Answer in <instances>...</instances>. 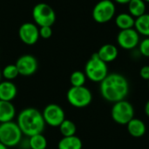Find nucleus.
Listing matches in <instances>:
<instances>
[{
  "instance_id": "6e6552de",
  "label": "nucleus",
  "mask_w": 149,
  "mask_h": 149,
  "mask_svg": "<svg viewBox=\"0 0 149 149\" xmlns=\"http://www.w3.org/2000/svg\"><path fill=\"white\" fill-rule=\"evenodd\" d=\"M116 13V7L111 0H100L93 10V18L99 24H106L111 21Z\"/></svg>"
},
{
  "instance_id": "dca6fc26",
  "label": "nucleus",
  "mask_w": 149,
  "mask_h": 149,
  "mask_svg": "<svg viewBox=\"0 0 149 149\" xmlns=\"http://www.w3.org/2000/svg\"><path fill=\"white\" fill-rule=\"evenodd\" d=\"M127 131L129 134L134 138H141L142 137L147 131V127L145 123L140 119H132L127 124Z\"/></svg>"
},
{
  "instance_id": "4468645a",
  "label": "nucleus",
  "mask_w": 149,
  "mask_h": 149,
  "mask_svg": "<svg viewBox=\"0 0 149 149\" xmlns=\"http://www.w3.org/2000/svg\"><path fill=\"white\" fill-rule=\"evenodd\" d=\"M97 54L101 60H103L105 63L107 64V63L114 61L117 58L119 51H118V48L114 45L106 44L99 49Z\"/></svg>"
},
{
  "instance_id": "b1692460",
  "label": "nucleus",
  "mask_w": 149,
  "mask_h": 149,
  "mask_svg": "<svg viewBox=\"0 0 149 149\" xmlns=\"http://www.w3.org/2000/svg\"><path fill=\"white\" fill-rule=\"evenodd\" d=\"M86 76L81 71H75L70 76V83L72 86H85Z\"/></svg>"
},
{
  "instance_id": "39448f33",
  "label": "nucleus",
  "mask_w": 149,
  "mask_h": 149,
  "mask_svg": "<svg viewBox=\"0 0 149 149\" xmlns=\"http://www.w3.org/2000/svg\"><path fill=\"white\" fill-rule=\"evenodd\" d=\"M66 99L71 106L77 108H84L90 105L93 95L91 91L85 86H72L67 91Z\"/></svg>"
},
{
  "instance_id": "a878e982",
  "label": "nucleus",
  "mask_w": 149,
  "mask_h": 149,
  "mask_svg": "<svg viewBox=\"0 0 149 149\" xmlns=\"http://www.w3.org/2000/svg\"><path fill=\"white\" fill-rule=\"evenodd\" d=\"M52 35V30L51 28V26H43L40 27L39 29V37L47 39L50 38Z\"/></svg>"
},
{
  "instance_id": "f8f14e48",
  "label": "nucleus",
  "mask_w": 149,
  "mask_h": 149,
  "mask_svg": "<svg viewBox=\"0 0 149 149\" xmlns=\"http://www.w3.org/2000/svg\"><path fill=\"white\" fill-rule=\"evenodd\" d=\"M18 36L24 44L32 45L38 40L39 29L33 23H24L19 27Z\"/></svg>"
},
{
  "instance_id": "f257e3e1",
  "label": "nucleus",
  "mask_w": 149,
  "mask_h": 149,
  "mask_svg": "<svg viewBox=\"0 0 149 149\" xmlns=\"http://www.w3.org/2000/svg\"><path fill=\"white\" fill-rule=\"evenodd\" d=\"M102 97L109 102H118L125 100L129 92L127 79L120 73H110L101 82L100 86Z\"/></svg>"
},
{
  "instance_id": "7c9ffc66",
  "label": "nucleus",
  "mask_w": 149,
  "mask_h": 149,
  "mask_svg": "<svg viewBox=\"0 0 149 149\" xmlns=\"http://www.w3.org/2000/svg\"><path fill=\"white\" fill-rule=\"evenodd\" d=\"M1 79H2V72L0 71V82H1Z\"/></svg>"
},
{
  "instance_id": "9b49d317",
  "label": "nucleus",
  "mask_w": 149,
  "mask_h": 149,
  "mask_svg": "<svg viewBox=\"0 0 149 149\" xmlns=\"http://www.w3.org/2000/svg\"><path fill=\"white\" fill-rule=\"evenodd\" d=\"M15 65L18 70L19 75L25 77L33 75L38 70L37 58L31 54H24L19 57Z\"/></svg>"
},
{
  "instance_id": "2f4dec72",
  "label": "nucleus",
  "mask_w": 149,
  "mask_h": 149,
  "mask_svg": "<svg viewBox=\"0 0 149 149\" xmlns=\"http://www.w3.org/2000/svg\"><path fill=\"white\" fill-rule=\"evenodd\" d=\"M143 1H145V2H148V3H149V0H143Z\"/></svg>"
},
{
  "instance_id": "412c9836",
  "label": "nucleus",
  "mask_w": 149,
  "mask_h": 149,
  "mask_svg": "<svg viewBox=\"0 0 149 149\" xmlns=\"http://www.w3.org/2000/svg\"><path fill=\"white\" fill-rule=\"evenodd\" d=\"M59 132L63 137H69L73 136L76 134L77 132V127L75 123L70 120L65 119L58 127Z\"/></svg>"
},
{
  "instance_id": "1a4fd4ad",
  "label": "nucleus",
  "mask_w": 149,
  "mask_h": 149,
  "mask_svg": "<svg viewBox=\"0 0 149 149\" xmlns=\"http://www.w3.org/2000/svg\"><path fill=\"white\" fill-rule=\"evenodd\" d=\"M42 116L45 125L52 127H58L65 120L64 109L57 104L47 105L42 112Z\"/></svg>"
},
{
  "instance_id": "6ab92c4d",
  "label": "nucleus",
  "mask_w": 149,
  "mask_h": 149,
  "mask_svg": "<svg viewBox=\"0 0 149 149\" xmlns=\"http://www.w3.org/2000/svg\"><path fill=\"white\" fill-rule=\"evenodd\" d=\"M134 29L140 34L145 38L149 37V14L145 13L142 16L135 18Z\"/></svg>"
},
{
  "instance_id": "bb28decb",
  "label": "nucleus",
  "mask_w": 149,
  "mask_h": 149,
  "mask_svg": "<svg viewBox=\"0 0 149 149\" xmlns=\"http://www.w3.org/2000/svg\"><path fill=\"white\" fill-rule=\"evenodd\" d=\"M140 76L145 80H149V65H145L141 68Z\"/></svg>"
},
{
  "instance_id": "423d86ee",
  "label": "nucleus",
  "mask_w": 149,
  "mask_h": 149,
  "mask_svg": "<svg viewBox=\"0 0 149 149\" xmlns=\"http://www.w3.org/2000/svg\"><path fill=\"white\" fill-rule=\"evenodd\" d=\"M32 17L36 24L40 27L52 26L56 20V13L49 4L39 3L33 7Z\"/></svg>"
},
{
  "instance_id": "ddd939ff",
  "label": "nucleus",
  "mask_w": 149,
  "mask_h": 149,
  "mask_svg": "<svg viewBox=\"0 0 149 149\" xmlns=\"http://www.w3.org/2000/svg\"><path fill=\"white\" fill-rule=\"evenodd\" d=\"M17 94L16 85L10 80L0 82V100L12 101Z\"/></svg>"
},
{
  "instance_id": "20e7f679",
  "label": "nucleus",
  "mask_w": 149,
  "mask_h": 149,
  "mask_svg": "<svg viewBox=\"0 0 149 149\" xmlns=\"http://www.w3.org/2000/svg\"><path fill=\"white\" fill-rule=\"evenodd\" d=\"M23 134L17 122L10 121L0 124V142L7 148H13L20 144Z\"/></svg>"
},
{
  "instance_id": "7ed1b4c3",
  "label": "nucleus",
  "mask_w": 149,
  "mask_h": 149,
  "mask_svg": "<svg viewBox=\"0 0 149 149\" xmlns=\"http://www.w3.org/2000/svg\"><path fill=\"white\" fill-rule=\"evenodd\" d=\"M85 74L91 81L100 83L108 75L107 65L99 58L97 52L93 53L86 62L85 66Z\"/></svg>"
},
{
  "instance_id": "c85d7f7f",
  "label": "nucleus",
  "mask_w": 149,
  "mask_h": 149,
  "mask_svg": "<svg viewBox=\"0 0 149 149\" xmlns=\"http://www.w3.org/2000/svg\"><path fill=\"white\" fill-rule=\"evenodd\" d=\"M145 113H146L147 116L149 117V100L146 103V106H145Z\"/></svg>"
},
{
  "instance_id": "4be33fe9",
  "label": "nucleus",
  "mask_w": 149,
  "mask_h": 149,
  "mask_svg": "<svg viewBox=\"0 0 149 149\" xmlns=\"http://www.w3.org/2000/svg\"><path fill=\"white\" fill-rule=\"evenodd\" d=\"M28 147L31 149H46L47 140L42 134L31 136L28 140Z\"/></svg>"
},
{
  "instance_id": "473e14b6",
  "label": "nucleus",
  "mask_w": 149,
  "mask_h": 149,
  "mask_svg": "<svg viewBox=\"0 0 149 149\" xmlns=\"http://www.w3.org/2000/svg\"><path fill=\"white\" fill-rule=\"evenodd\" d=\"M148 87H149V80H148Z\"/></svg>"
},
{
  "instance_id": "a211bd4d",
  "label": "nucleus",
  "mask_w": 149,
  "mask_h": 149,
  "mask_svg": "<svg viewBox=\"0 0 149 149\" xmlns=\"http://www.w3.org/2000/svg\"><path fill=\"white\" fill-rule=\"evenodd\" d=\"M82 141L76 135L62 137L58 143V149H82Z\"/></svg>"
},
{
  "instance_id": "cd10ccee",
  "label": "nucleus",
  "mask_w": 149,
  "mask_h": 149,
  "mask_svg": "<svg viewBox=\"0 0 149 149\" xmlns=\"http://www.w3.org/2000/svg\"><path fill=\"white\" fill-rule=\"evenodd\" d=\"M114 1L120 4H127L131 0H114Z\"/></svg>"
},
{
  "instance_id": "5701e85b",
  "label": "nucleus",
  "mask_w": 149,
  "mask_h": 149,
  "mask_svg": "<svg viewBox=\"0 0 149 149\" xmlns=\"http://www.w3.org/2000/svg\"><path fill=\"white\" fill-rule=\"evenodd\" d=\"M1 72H2V77H3L6 80H10V81L15 79L19 75L16 65L13 64L7 65L6 66L3 67V69Z\"/></svg>"
},
{
  "instance_id": "aec40b11",
  "label": "nucleus",
  "mask_w": 149,
  "mask_h": 149,
  "mask_svg": "<svg viewBox=\"0 0 149 149\" xmlns=\"http://www.w3.org/2000/svg\"><path fill=\"white\" fill-rule=\"evenodd\" d=\"M127 4L129 14L135 18L146 13V2L143 0H131Z\"/></svg>"
},
{
  "instance_id": "2eb2a0df",
  "label": "nucleus",
  "mask_w": 149,
  "mask_h": 149,
  "mask_svg": "<svg viewBox=\"0 0 149 149\" xmlns=\"http://www.w3.org/2000/svg\"><path fill=\"white\" fill-rule=\"evenodd\" d=\"M16 116V108L11 101L0 100V124L13 121Z\"/></svg>"
},
{
  "instance_id": "c756f323",
  "label": "nucleus",
  "mask_w": 149,
  "mask_h": 149,
  "mask_svg": "<svg viewBox=\"0 0 149 149\" xmlns=\"http://www.w3.org/2000/svg\"><path fill=\"white\" fill-rule=\"evenodd\" d=\"M0 149H9V148H7L6 146H4L3 143L0 142Z\"/></svg>"
},
{
  "instance_id": "393cba45",
  "label": "nucleus",
  "mask_w": 149,
  "mask_h": 149,
  "mask_svg": "<svg viewBox=\"0 0 149 149\" xmlns=\"http://www.w3.org/2000/svg\"><path fill=\"white\" fill-rule=\"evenodd\" d=\"M139 51L141 55L149 58V37L145 38L139 44Z\"/></svg>"
},
{
  "instance_id": "0eeeda50",
  "label": "nucleus",
  "mask_w": 149,
  "mask_h": 149,
  "mask_svg": "<svg viewBox=\"0 0 149 149\" xmlns=\"http://www.w3.org/2000/svg\"><path fill=\"white\" fill-rule=\"evenodd\" d=\"M111 115L114 122L120 125H127L132 119H134V109L131 103L123 100L113 103Z\"/></svg>"
},
{
  "instance_id": "9d476101",
  "label": "nucleus",
  "mask_w": 149,
  "mask_h": 149,
  "mask_svg": "<svg viewBox=\"0 0 149 149\" xmlns=\"http://www.w3.org/2000/svg\"><path fill=\"white\" fill-rule=\"evenodd\" d=\"M117 43L124 50H133L140 44V34L134 28L121 30L118 33Z\"/></svg>"
},
{
  "instance_id": "f03ea898",
  "label": "nucleus",
  "mask_w": 149,
  "mask_h": 149,
  "mask_svg": "<svg viewBox=\"0 0 149 149\" xmlns=\"http://www.w3.org/2000/svg\"><path fill=\"white\" fill-rule=\"evenodd\" d=\"M17 124L23 135L27 137L42 134L45 127L42 113L34 107L23 109L17 117Z\"/></svg>"
},
{
  "instance_id": "f3484780",
  "label": "nucleus",
  "mask_w": 149,
  "mask_h": 149,
  "mask_svg": "<svg viewBox=\"0 0 149 149\" xmlns=\"http://www.w3.org/2000/svg\"><path fill=\"white\" fill-rule=\"evenodd\" d=\"M134 23L135 18L127 12L120 13L115 17V24L120 31L134 28Z\"/></svg>"
}]
</instances>
